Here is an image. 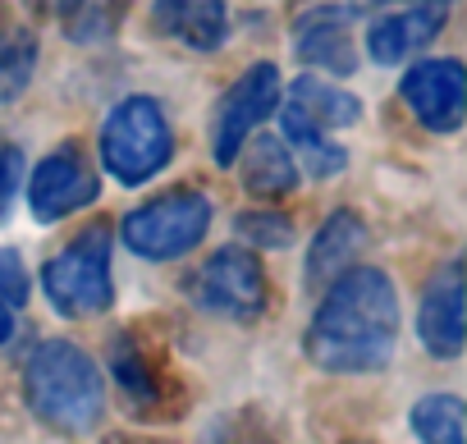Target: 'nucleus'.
Wrapping results in <instances>:
<instances>
[{
	"label": "nucleus",
	"instance_id": "nucleus-1",
	"mask_svg": "<svg viewBox=\"0 0 467 444\" xmlns=\"http://www.w3.org/2000/svg\"><path fill=\"white\" fill-rule=\"evenodd\" d=\"M399 344V289L376 266H348L330 280L312 325L307 357L330 376H367L394 357Z\"/></svg>",
	"mask_w": 467,
	"mask_h": 444
},
{
	"label": "nucleus",
	"instance_id": "nucleus-13",
	"mask_svg": "<svg viewBox=\"0 0 467 444\" xmlns=\"http://www.w3.org/2000/svg\"><path fill=\"white\" fill-rule=\"evenodd\" d=\"M362 115V101L326 78H298L285 97V138H298V133H330V129H344V124H358Z\"/></svg>",
	"mask_w": 467,
	"mask_h": 444
},
{
	"label": "nucleus",
	"instance_id": "nucleus-6",
	"mask_svg": "<svg viewBox=\"0 0 467 444\" xmlns=\"http://www.w3.org/2000/svg\"><path fill=\"white\" fill-rule=\"evenodd\" d=\"M280 97H285V88H280V69L271 60L244 69L239 78L224 88V97L211 110V156H215V165L229 170L234 160H239L244 142L253 138V129L266 115H275Z\"/></svg>",
	"mask_w": 467,
	"mask_h": 444
},
{
	"label": "nucleus",
	"instance_id": "nucleus-5",
	"mask_svg": "<svg viewBox=\"0 0 467 444\" xmlns=\"http://www.w3.org/2000/svg\"><path fill=\"white\" fill-rule=\"evenodd\" d=\"M42 289L60 316H101L115 298L110 284V234L101 225L83 230L65 253H56L42 271Z\"/></svg>",
	"mask_w": 467,
	"mask_h": 444
},
{
	"label": "nucleus",
	"instance_id": "nucleus-21",
	"mask_svg": "<svg viewBox=\"0 0 467 444\" xmlns=\"http://www.w3.org/2000/svg\"><path fill=\"white\" fill-rule=\"evenodd\" d=\"M234 225H239V234L257 248H289L294 243V220L280 215V211H244Z\"/></svg>",
	"mask_w": 467,
	"mask_h": 444
},
{
	"label": "nucleus",
	"instance_id": "nucleus-20",
	"mask_svg": "<svg viewBox=\"0 0 467 444\" xmlns=\"http://www.w3.org/2000/svg\"><path fill=\"white\" fill-rule=\"evenodd\" d=\"M33 65H37L33 33H15L0 42V101H15L33 83Z\"/></svg>",
	"mask_w": 467,
	"mask_h": 444
},
{
	"label": "nucleus",
	"instance_id": "nucleus-17",
	"mask_svg": "<svg viewBox=\"0 0 467 444\" xmlns=\"http://www.w3.org/2000/svg\"><path fill=\"white\" fill-rule=\"evenodd\" d=\"M110 371L124 385L133 408H151L161 398V380H156V371H151V362H147V353H142V344L133 335H119L110 344Z\"/></svg>",
	"mask_w": 467,
	"mask_h": 444
},
{
	"label": "nucleus",
	"instance_id": "nucleus-12",
	"mask_svg": "<svg viewBox=\"0 0 467 444\" xmlns=\"http://www.w3.org/2000/svg\"><path fill=\"white\" fill-rule=\"evenodd\" d=\"M444 5L440 0H417V5L389 10L380 19H371L367 28V51L376 65H403L412 51H421L440 28H444Z\"/></svg>",
	"mask_w": 467,
	"mask_h": 444
},
{
	"label": "nucleus",
	"instance_id": "nucleus-8",
	"mask_svg": "<svg viewBox=\"0 0 467 444\" xmlns=\"http://www.w3.org/2000/svg\"><path fill=\"white\" fill-rule=\"evenodd\" d=\"M24 188H28L33 215L42 225H56V220H65V215H74V211H83L101 197V174L74 142H65L33 170V179Z\"/></svg>",
	"mask_w": 467,
	"mask_h": 444
},
{
	"label": "nucleus",
	"instance_id": "nucleus-25",
	"mask_svg": "<svg viewBox=\"0 0 467 444\" xmlns=\"http://www.w3.org/2000/svg\"><path fill=\"white\" fill-rule=\"evenodd\" d=\"M37 5H42V10H51V15H74V10L83 5V0H37Z\"/></svg>",
	"mask_w": 467,
	"mask_h": 444
},
{
	"label": "nucleus",
	"instance_id": "nucleus-22",
	"mask_svg": "<svg viewBox=\"0 0 467 444\" xmlns=\"http://www.w3.org/2000/svg\"><path fill=\"white\" fill-rule=\"evenodd\" d=\"M289 142L303 151V160H307V170H312L317 179L339 174V170L348 165V151H344L339 142H330L326 133H298V138H289Z\"/></svg>",
	"mask_w": 467,
	"mask_h": 444
},
{
	"label": "nucleus",
	"instance_id": "nucleus-10",
	"mask_svg": "<svg viewBox=\"0 0 467 444\" xmlns=\"http://www.w3.org/2000/svg\"><path fill=\"white\" fill-rule=\"evenodd\" d=\"M294 56L321 74L348 78L358 69V42H353V10L348 5H317L294 24Z\"/></svg>",
	"mask_w": 467,
	"mask_h": 444
},
{
	"label": "nucleus",
	"instance_id": "nucleus-3",
	"mask_svg": "<svg viewBox=\"0 0 467 444\" xmlns=\"http://www.w3.org/2000/svg\"><path fill=\"white\" fill-rule=\"evenodd\" d=\"M174 156V129L151 97H129L119 101L106 124H101V165L115 183L138 188L156 179Z\"/></svg>",
	"mask_w": 467,
	"mask_h": 444
},
{
	"label": "nucleus",
	"instance_id": "nucleus-4",
	"mask_svg": "<svg viewBox=\"0 0 467 444\" xmlns=\"http://www.w3.org/2000/svg\"><path fill=\"white\" fill-rule=\"evenodd\" d=\"M211 230V197L192 192V188H174L165 197L142 201L138 211L124 215V243L129 253H138L142 262H174L188 257Z\"/></svg>",
	"mask_w": 467,
	"mask_h": 444
},
{
	"label": "nucleus",
	"instance_id": "nucleus-14",
	"mask_svg": "<svg viewBox=\"0 0 467 444\" xmlns=\"http://www.w3.org/2000/svg\"><path fill=\"white\" fill-rule=\"evenodd\" d=\"M151 19L165 37H174L192 51H220L229 37L224 0H151Z\"/></svg>",
	"mask_w": 467,
	"mask_h": 444
},
{
	"label": "nucleus",
	"instance_id": "nucleus-15",
	"mask_svg": "<svg viewBox=\"0 0 467 444\" xmlns=\"http://www.w3.org/2000/svg\"><path fill=\"white\" fill-rule=\"evenodd\" d=\"M367 248V225L358 211H330V220L321 225V234L312 239V253H307V284L321 289L330 284L335 275H344L358 253Z\"/></svg>",
	"mask_w": 467,
	"mask_h": 444
},
{
	"label": "nucleus",
	"instance_id": "nucleus-27",
	"mask_svg": "<svg viewBox=\"0 0 467 444\" xmlns=\"http://www.w3.org/2000/svg\"><path fill=\"white\" fill-rule=\"evenodd\" d=\"M440 5H449V0H440Z\"/></svg>",
	"mask_w": 467,
	"mask_h": 444
},
{
	"label": "nucleus",
	"instance_id": "nucleus-23",
	"mask_svg": "<svg viewBox=\"0 0 467 444\" xmlns=\"http://www.w3.org/2000/svg\"><path fill=\"white\" fill-rule=\"evenodd\" d=\"M0 303L5 307L28 303V271H24L19 253H10V248H0Z\"/></svg>",
	"mask_w": 467,
	"mask_h": 444
},
{
	"label": "nucleus",
	"instance_id": "nucleus-26",
	"mask_svg": "<svg viewBox=\"0 0 467 444\" xmlns=\"http://www.w3.org/2000/svg\"><path fill=\"white\" fill-rule=\"evenodd\" d=\"M10 335H15V312H10L5 303H0V344H5Z\"/></svg>",
	"mask_w": 467,
	"mask_h": 444
},
{
	"label": "nucleus",
	"instance_id": "nucleus-2",
	"mask_svg": "<svg viewBox=\"0 0 467 444\" xmlns=\"http://www.w3.org/2000/svg\"><path fill=\"white\" fill-rule=\"evenodd\" d=\"M24 398H28V408L47 426H56L65 435H88L101 421V412H106L101 371L69 339H47L28 357V367H24Z\"/></svg>",
	"mask_w": 467,
	"mask_h": 444
},
{
	"label": "nucleus",
	"instance_id": "nucleus-7",
	"mask_svg": "<svg viewBox=\"0 0 467 444\" xmlns=\"http://www.w3.org/2000/svg\"><path fill=\"white\" fill-rule=\"evenodd\" d=\"M197 307L229 316V321H257L266 312V271L248 248H220L192 275Z\"/></svg>",
	"mask_w": 467,
	"mask_h": 444
},
{
	"label": "nucleus",
	"instance_id": "nucleus-18",
	"mask_svg": "<svg viewBox=\"0 0 467 444\" xmlns=\"http://www.w3.org/2000/svg\"><path fill=\"white\" fill-rule=\"evenodd\" d=\"M412 430L421 444H462V403L453 394H426L412 408Z\"/></svg>",
	"mask_w": 467,
	"mask_h": 444
},
{
	"label": "nucleus",
	"instance_id": "nucleus-24",
	"mask_svg": "<svg viewBox=\"0 0 467 444\" xmlns=\"http://www.w3.org/2000/svg\"><path fill=\"white\" fill-rule=\"evenodd\" d=\"M19 188H24V151L19 147H5V151H0V220L10 215Z\"/></svg>",
	"mask_w": 467,
	"mask_h": 444
},
{
	"label": "nucleus",
	"instance_id": "nucleus-9",
	"mask_svg": "<svg viewBox=\"0 0 467 444\" xmlns=\"http://www.w3.org/2000/svg\"><path fill=\"white\" fill-rule=\"evenodd\" d=\"M403 101L431 133H453L467 106V78L458 60H421L403 74Z\"/></svg>",
	"mask_w": 467,
	"mask_h": 444
},
{
	"label": "nucleus",
	"instance_id": "nucleus-11",
	"mask_svg": "<svg viewBox=\"0 0 467 444\" xmlns=\"http://www.w3.org/2000/svg\"><path fill=\"white\" fill-rule=\"evenodd\" d=\"M462 266L458 262H444L431 284H426V298H421V312H417V335H421V348L431 357H458L462 353Z\"/></svg>",
	"mask_w": 467,
	"mask_h": 444
},
{
	"label": "nucleus",
	"instance_id": "nucleus-16",
	"mask_svg": "<svg viewBox=\"0 0 467 444\" xmlns=\"http://www.w3.org/2000/svg\"><path fill=\"white\" fill-rule=\"evenodd\" d=\"M244 188L253 197H289L298 188V165L285 138H253L244 142Z\"/></svg>",
	"mask_w": 467,
	"mask_h": 444
},
{
	"label": "nucleus",
	"instance_id": "nucleus-19",
	"mask_svg": "<svg viewBox=\"0 0 467 444\" xmlns=\"http://www.w3.org/2000/svg\"><path fill=\"white\" fill-rule=\"evenodd\" d=\"M202 444H280V435L257 408H234L206 426Z\"/></svg>",
	"mask_w": 467,
	"mask_h": 444
}]
</instances>
